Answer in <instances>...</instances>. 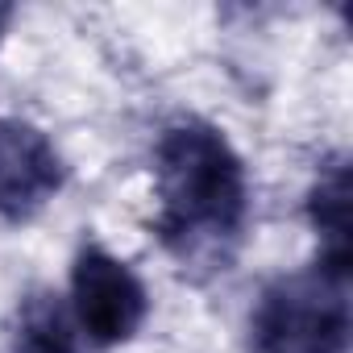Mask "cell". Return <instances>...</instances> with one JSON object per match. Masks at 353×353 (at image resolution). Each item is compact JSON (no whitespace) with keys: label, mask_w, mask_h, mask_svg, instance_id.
<instances>
[{"label":"cell","mask_w":353,"mask_h":353,"mask_svg":"<svg viewBox=\"0 0 353 353\" xmlns=\"http://www.w3.org/2000/svg\"><path fill=\"white\" fill-rule=\"evenodd\" d=\"M13 353H79L75 345V320L63 307L59 295L34 291L17 312Z\"/></svg>","instance_id":"8992f818"},{"label":"cell","mask_w":353,"mask_h":353,"mask_svg":"<svg viewBox=\"0 0 353 353\" xmlns=\"http://www.w3.org/2000/svg\"><path fill=\"white\" fill-rule=\"evenodd\" d=\"M9 21H13V9H9V5H0V42H5V30H9Z\"/></svg>","instance_id":"52a82bcc"},{"label":"cell","mask_w":353,"mask_h":353,"mask_svg":"<svg viewBox=\"0 0 353 353\" xmlns=\"http://www.w3.org/2000/svg\"><path fill=\"white\" fill-rule=\"evenodd\" d=\"M349 270L312 262L266 283L250 312V353H349Z\"/></svg>","instance_id":"7a4b0ae2"},{"label":"cell","mask_w":353,"mask_h":353,"mask_svg":"<svg viewBox=\"0 0 353 353\" xmlns=\"http://www.w3.org/2000/svg\"><path fill=\"white\" fill-rule=\"evenodd\" d=\"M63 179L67 166L54 141L21 117H0V221H34L63 192Z\"/></svg>","instance_id":"277c9868"},{"label":"cell","mask_w":353,"mask_h":353,"mask_svg":"<svg viewBox=\"0 0 353 353\" xmlns=\"http://www.w3.org/2000/svg\"><path fill=\"white\" fill-rule=\"evenodd\" d=\"M307 221L320 237V266L349 270L353 245H349V158L336 154L320 166L316 183L307 192Z\"/></svg>","instance_id":"5b68a950"},{"label":"cell","mask_w":353,"mask_h":353,"mask_svg":"<svg viewBox=\"0 0 353 353\" xmlns=\"http://www.w3.org/2000/svg\"><path fill=\"white\" fill-rule=\"evenodd\" d=\"M150 316V291L129 262L108 254L104 245H79L71 262V320L75 328L100 345H125Z\"/></svg>","instance_id":"3957f363"},{"label":"cell","mask_w":353,"mask_h":353,"mask_svg":"<svg viewBox=\"0 0 353 353\" xmlns=\"http://www.w3.org/2000/svg\"><path fill=\"white\" fill-rule=\"evenodd\" d=\"M154 237L183 274H225L250 229V174L233 141L200 121L179 117L154 145Z\"/></svg>","instance_id":"6da1fadb"}]
</instances>
